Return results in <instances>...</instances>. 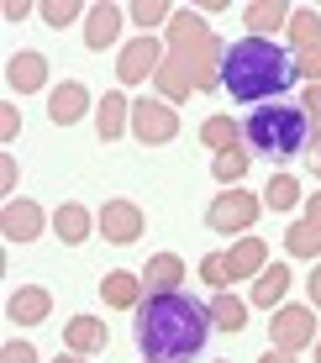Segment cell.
Returning a JSON list of instances; mask_svg holds the SVG:
<instances>
[{
  "label": "cell",
  "instance_id": "obj_1",
  "mask_svg": "<svg viewBox=\"0 0 321 363\" xmlns=\"http://www.w3.org/2000/svg\"><path fill=\"white\" fill-rule=\"evenodd\" d=\"M211 306H201V300L190 295H147L137 306V327H132V337H137V347L147 358L158 363H184L195 358L205 347V332H211Z\"/></svg>",
  "mask_w": 321,
  "mask_h": 363
},
{
  "label": "cell",
  "instance_id": "obj_2",
  "mask_svg": "<svg viewBox=\"0 0 321 363\" xmlns=\"http://www.w3.org/2000/svg\"><path fill=\"white\" fill-rule=\"evenodd\" d=\"M295 79V64L285 53H279V43H269V37H237V43L227 48V58H221V84L232 90V100H279L290 90Z\"/></svg>",
  "mask_w": 321,
  "mask_h": 363
},
{
  "label": "cell",
  "instance_id": "obj_3",
  "mask_svg": "<svg viewBox=\"0 0 321 363\" xmlns=\"http://www.w3.org/2000/svg\"><path fill=\"white\" fill-rule=\"evenodd\" d=\"M248 143L258 147L264 158H295L305 147V132H311V121H305V111L300 106H285V100H269V106H258L253 116H248Z\"/></svg>",
  "mask_w": 321,
  "mask_h": 363
},
{
  "label": "cell",
  "instance_id": "obj_4",
  "mask_svg": "<svg viewBox=\"0 0 321 363\" xmlns=\"http://www.w3.org/2000/svg\"><path fill=\"white\" fill-rule=\"evenodd\" d=\"M132 137L147 147H158V143H174L179 137V111L169 106V100H132Z\"/></svg>",
  "mask_w": 321,
  "mask_h": 363
},
{
  "label": "cell",
  "instance_id": "obj_5",
  "mask_svg": "<svg viewBox=\"0 0 321 363\" xmlns=\"http://www.w3.org/2000/svg\"><path fill=\"white\" fill-rule=\"evenodd\" d=\"M258 211H264V200L248 195V190H227V195H216L211 200V211H205V227L211 232H248L253 221H258Z\"/></svg>",
  "mask_w": 321,
  "mask_h": 363
},
{
  "label": "cell",
  "instance_id": "obj_6",
  "mask_svg": "<svg viewBox=\"0 0 321 363\" xmlns=\"http://www.w3.org/2000/svg\"><path fill=\"white\" fill-rule=\"evenodd\" d=\"M95 227H101V237L106 242H116V247H132L142 237V206L137 200H106L101 206V216H95Z\"/></svg>",
  "mask_w": 321,
  "mask_h": 363
},
{
  "label": "cell",
  "instance_id": "obj_7",
  "mask_svg": "<svg viewBox=\"0 0 321 363\" xmlns=\"http://www.w3.org/2000/svg\"><path fill=\"white\" fill-rule=\"evenodd\" d=\"M269 337H274L279 353H300V347L316 342V316L305 306H279L274 321H269Z\"/></svg>",
  "mask_w": 321,
  "mask_h": 363
},
{
  "label": "cell",
  "instance_id": "obj_8",
  "mask_svg": "<svg viewBox=\"0 0 321 363\" xmlns=\"http://www.w3.org/2000/svg\"><path fill=\"white\" fill-rule=\"evenodd\" d=\"M158 64H164V43L158 37H132L127 48H121V58H116V79L121 84H142V79H153Z\"/></svg>",
  "mask_w": 321,
  "mask_h": 363
},
{
  "label": "cell",
  "instance_id": "obj_9",
  "mask_svg": "<svg viewBox=\"0 0 321 363\" xmlns=\"http://www.w3.org/2000/svg\"><path fill=\"white\" fill-rule=\"evenodd\" d=\"M43 206L37 200H6V211H0V232H6V242H32V237H43Z\"/></svg>",
  "mask_w": 321,
  "mask_h": 363
},
{
  "label": "cell",
  "instance_id": "obj_10",
  "mask_svg": "<svg viewBox=\"0 0 321 363\" xmlns=\"http://www.w3.org/2000/svg\"><path fill=\"white\" fill-rule=\"evenodd\" d=\"M121 21H127V11L111 6V0H101V6H90V16H84V48H111L121 37Z\"/></svg>",
  "mask_w": 321,
  "mask_h": 363
},
{
  "label": "cell",
  "instance_id": "obj_11",
  "mask_svg": "<svg viewBox=\"0 0 321 363\" xmlns=\"http://www.w3.org/2000/svg\"><path fill=\"white\" fill-rule=\"evenodd\" d=\"M142 274H132V269H111L106 279H101V295H106V306L111 311H137L142 306Z\"/></svg>",
  "mask_w": 321,
  "mask_h": 363
},
{
  "label": "cell",
  "instance_id": "obj_12",
  "mask_svg": "<svg viewBox=\"0 0 321 363\" xmlns=\"http://www.w3.org/2000/svg\"><path fill=\"white\" fill-rule=\"evenodd\" d=\"M290 16L295 11L285 0H248V6H242V27H253V37H269V43H274L279 27H290Z\"/></svg>",
  "mask_w": 321,
  "mask_h": 363
},
{
  "label": "cell",
  "instance_id": "obj_13",
  "mask_svg": "<svg viewBox=\"0 0 321 363\" xmlns=\"http://www.w3.org/2000/svg\"><path fill=\"white\" fill-rule=\"evenodd\" d=\"M211 27H205V21L201 16H195V11H174V21H169V53H195V48H205V43H211Z\"/></svg>",
  "mask_w": 321,
  "mask_h": 363
},
{
  "label": "cell",
  "instance_id": "obj_14",
  "mask_svg": "<svg viewBox=\"0 0 321 363\" xmlns=\"http://www.w3.org/2000/svg\"><path fill=\"white\" fill-rule=\"evenodd\" d=\"M84 111H90V90H84L79 79H64L53 95H47V116H53L58 127H74Z\"/></svg>",
  "mask_w": 321,
  "mask_h": 363
},
{
  "label": "cell",
  "instance_id": "obj_15",
  "mask_svg": "<svg viewBox=\"0 0 321 363\" xmlns=\"http://www.w3.org/2000/svg\"><path fill=\"white\" fill-rule=\"evenodd\" d=\"M47 311H53V295H47L43 284H21V290L6 300V316L21 321V327H37V321H47Z\"/></svg>",
  "mask_w": 321,
  "mask_h": 363
},
{
  "label": "cell",
  "instance_id": "obj_16",
  "mask_svg": "<svg viewBox=\"0 0 321 363\" xmlns=\"http://www.w3.org/2000/svg\"><path fill=\"white\" fill-rule=\"evenodd\" d=\"M111 342V332H106V321H95V316H74V321H64V347L69 353H101V347Z\"/></svg>",
  "mask_w": 321,
  "mask_h": 363
},
{
  "label": "cell",
  "instance_id": "obj_17",
  "mask_svg": "<svg viewBox=\"0 0 321 363\" xmlns=\"http://www.w3.org/2000/svg\"><path fill=\"white\" fill-rule=\"evenodd\" d=\"M6 84H11L16 95L43 90V84H47V58H43V53H16V58L6 64Z\"/></svg>",
  "mask_w": 321,
  "mask_h": 363
},
{
  "label": "cell",
  "instance_id": "obj_18",
  "mask_svg": "<svg viewBox=\"0 0 321 363\" xmlns=\"http://www.w3.org/2000/svg\"><path fill=\"white\" fill-rule=\"evenodd\" d=\"M127 127H132V100L116 95V90H106V100L95 106V132H101L106 143H116Z\"/></svg>",
  "mask_w": 321,
  "mask_h": 363
},
{
  "label": "cell",
  "instance_id": "obj_19",
  "mask_svg": "<svg viewBox=\"0 0 321 363\" xmlns=\"http://www.w3.org/2000/svg\"><path fill=\"white\" fill-rule=\"evenodd\" d=\"M142 284H147V295H174L179 284H184V264H179L174 253H158V258H147Z\"/></svg>",
  "mask_w": 321,
  "mask_h": 363
},
{
  "label": "cell",
  "instance_id": "obj_20",
  "mask_svg": "<svg viewBox=\"0 0 321 363\" xmlns=\"http://www.w3.org/2000/svg\"><path fill=\"white\" fill-rule=\"evenodd\" d=\"M153 84H158V95H164L169 106H174V100H184V95L195 90V79H190V64H184V58H174V53H169L164 64H158Z\"/></svg>",
  "mask_w": 321,
  "mask_h": 363
},
{
  "label": "cell",
  "instance_id": "obj_21",
  "mask_svg": "<svg viewBox=\"0 0 321 363\" xmlns=\"http://www.w3.org/2000/svg\"><path fill=\"white\" fill-rule=\"evenodd\" d=\"M264 264H269V247H264V237H242V242L227 253L232 279H253V274H264Z\"/></svg>",
  "mask_w": 321,
  "mask_h": 363
},
{
  "label": "cell",
  "instance_id": "obj_22",
  "mask_svg": "<svg viewBox=\"0 0 321 363\" xmlns=\"http://www.w3.org/2000/svg\"><path fill=\"white\" fill-rule=\"evenodd\" d=\"M53 232H58V242H84L90 237V211L79 206V200H64V206L53 211Z\"/></svg>",
  "mask_w": 321,
  "mask_h": 363
},
{
  "label": "cell",
  "instance_id": "obj_23",
  "mask_svg": "<svg viewBox=\"0 0 321 363\" xmlns=\"http://www.w3.org/2000/svg\"><path fill=\"white\" fill-rule=\"evenodd\" d=\"M285 290H290V269L285 264H274V269H264L253 279V306H264V311H274L279 300H285Z\"/></svg>",
  "mask_w": 321,
  "mask_h": 363
},
{
  "label": "cell",
  "instance_id": "obj_24",
  "mask_svg": "<svg viewBox=\"0 0 321 363\" xmlns=\"http://www.w3.org/2000/svg\"><path fill=\"white\" fill-rule=\"evenodd\" d=\"M290 43L295 48H300V53H305V48H321V11H311V6H300V11H295V16H290Z\"/></svg>",
  "mask_w": 321,
  "mask_h": 363
},
{
  "label": "cell",
  "instance_id": "obj_25",
  "mask_svg": "<svg viewBox=\"0 0 321 363\" xmlns=\"http://www.w3.org/2000/svg\"><path fill=\"white\" fill-rule=\"evenodd\" d=\"M211 321H216L221 332H242V327H248V306H242L232 290H221V295L211 300Z\"/></svg>",
  "mask_w": 321,
  "mask_h": 363
},
{
  "label": "cell",
  "instance_id": "obj_26",
  "mask_svg": "<svg viewBox=\"0 0 321 363\" xmlns=\"http://www.w3.org/2000/svg\"><path fill=\"white\" fill-rule=\"evenodd\" d=\"M285 247L295 258H321V227L316 221H295V227L285 232Z\"/></svg>",
  "mask_w": 321,
  "mask_h": 363
},
{
  "label": "cell",
  "instance_id": "obj_27",
  "mask_svg": "<svg viewBox=\"0 0 321 363\" xmlns=\"http://www.w3.org/2000/svg\"><path fill=\"white\" fill-rule=\"evenodd\" d=\"M300 184H295L290 179V174H274V179H269V190H264V206L269 211H295V206H300Z\"/></svg>",
  "mask_w": 321,
  "mask_h": 363
},
{
  "label": "cell",
  "instance_id": "obj_28",
  "mask_svg": "<svg viewBox=\"0 0 321 363\" xmlns=\"http://www.w3.org/2000/svg\"><path fill=\"white\" fill-rule=\"evenodd\" d=\"M248 164H253V158L242 153V147H227V153H216L211 174H216L221 184H232V190H237V184H242V174H248Z\"/></svg>",
  "mask_w": 321,
  "mask_h": 363
},
{
  "label": "cell",
  "instance_id": "obj_29",
  "mask_svg": "<svg viewBox=\"0 0 321 363\" xmlns=\"http://www.w3.org/2000/svg\"><path fill=\"white\" fill-rule=\"evenodd\" d=\"M201 143H205V147H216V153L237 147V121H232V116H205V127H201Z\"/></svg>",
  "mask_w": 321,
  "mask_h": 363
},
{
  "label": "cell",
  "instance_id": "obj_30",
  "mask_svg": "<svg viewBox=\"0 0 321 363\" xmlns=\"http://www.w3.org/2000/svg\"><path fill=\"white\" fill-rule=\"evenodd\" d=\"M201 279L211 284L216 295H221V290H232V269H227V253H205V258H201Z\"/></svg>",
  "mask_w": 321,
  "mask_h": 363
},
{
  "label": "cell",
  "instance_id": "obj_31",
  "mask_svg": "<svg viewBox=\"0 0 321 363\" xmlns=\"http://www.w3.org/2000/svg\"><path fill=\"white\" fill-rule=\"evenodd\" d=\"M127 16L137 21V27H158V21H174V6H164V0H137V6H127Z\"/></svg>",
  "mask_w": 321,
  "mask_h": 363
},
{
  "label": "cell",
  "instance_id": "obj_32",
  "mask_svg": "<svg viewBox=\"0 0 321 363\" xmlns=\"http://www.w3.org/2000/svg\"><path fill=\"white\" fill-rule=\"evenodd\" d=\"M37 16H43L47 27H69V21L79 16V0H43V6H37Z\"/></svg>",
  "mask_w": 321,
  "mask_h": 363
},
{
  "label": "cell",
  "instance_id": "obj_33",
  "mask_svg": "<svg viewBox=\"0 0 321 363\" xmlns=\"http://www.w3.org/2000/svg\"><path fill=\"white\" fill-rule=\"evenodd\" d=\"M295 79L321 84V48H305V53H295Z\"/></svg>",
  "mask_w": 321,
  "mask_h": 363
},
{
  "label": "cell",
  "instance_id": "obj_34",
  "mask_svg": "<svg viewBox=\"0 0 321 363\" xmlns=\"http://www.w3.org/2000/svg\"><path fill=\"white\" fill-rule=\"evenodd\" d=\"M300 111H305V121H311V127H316V137H321V84H311V90H305Z\"/></svg>",
  "mask_w": 321,
  "mask_h": 363
},
{
  "label": "cell",
  "instance_id": "obj_35",
  "mask_svg": "<svg viewBox=\"0 0 321 363\" xmlns=\"http://www.w3.org/2000/svg\"><path fill=\"white\" fill-rule=\"evenodd\" d=\"M0 363H37V347H32V342H6Z\"/></svg>",
  "mask_w": 321,
  "mask_h": 363
},
{
  "label": "cell",
  "instance_id": "obj_36",
  "mask_svg": "<svg viewBox=\"0 0 321 363\" xmlns=\"http://www.w3.org/2000/svg\"><path fill=\"white\" fill-rule=\"evenodd\" d=\"M16 132H21V111H16V106H0V137L11 143Z\"/></svg>",
  "mask_w": 321,
  "mask_h": 363
},
{
  "label": "cell",
  "instance_id": "obj_37",
  "mask_svg": "<svg viewBox=\"0 0 321 363\" xmlns=\"http://www.w3.org/2000/svg\"><path fill=\"white\" fill-rule=\"evenodd\" d=\"M0 16H6V21H27L32 6H27V0H6V11H0Z\"/></svg>",
  "mask_w": 321,
  "mask_h": 363
},
{
  "label": "cell",
  "instance_id": "obj_38",
  "mask_svg": "<svg viewBox=\"0 0 321 363\" xmlns=\"http://www.w3.org/2000/svg\"><path fill=\"white\" fill-rule=\"evenodd\" d=\"M0 184H6V195L16 190V158H11V153H6V164H0Z\"/></svg>",
  "mask_w": 321,
  "mask_h": 363
},
{
  "label": "cell",
  "instance_id": "obj_39",
  "mask_svg": "<svg viewBox=\"0 0 321 363\" xmlns=\"http://www.w3.org/2000/svg\"><path fill=\"white\" fill-rule=\"evenodd\" d=\"M305 290H311V306L321 311V264H316V274H311V279H305Z\"/></svg>",
  "mask_w": 321,
  "mask_h": 363
},
{
  "label": "cell",
  "instance_id": "obj_40",
  "mask_svg": "<svg viewBox=\"0 0 321 363\" xmlns=\"http://www.w3.org/2000/svg\"><path fill=\"white\" fill-rule=\"evenodd\" d=\"M305 221H316V227H321V195H305Z\"/></svg>",
  "mask_w": 321,
  "mask_h": 363
},
{
  "label": "cell",
  "instance_id": "obj_41",
  "mask_svg": "<svg viewBox=\"0 0 321 363\" xmlns=\"http://www.w3.org/2000/svg\"><path fill=\"white\" fill-rule=\"evenodd\" d=\"M258 363H295V353H279V347H269V353L258 358Z\"/></svg>",
  "mask_w": 321,
  "mask_h": 363
},
{
  "label": "cell",
  "instance_id": "obj_42",
  "mask_svg": "<svg viewBox=\"0 0 321 363\" xmlns=\"http://www.w3.org/2000/svg\"><path fill=\"white\" fill-rule=\"evenodd\" d=\"M305 158H311V169H316V179H321V137H316V147H311Z\"/></svg>",
  "mask_w": 321,
  "mask_h": 363
},
{
  "label": "cell",
  "instance_id": "obj_43",
  "mask_svg": "<svg viewBox=\"0 0 321 363\" xmlns=\"http://www.w3.org/2000/svg\"><path fill=\"white\" fill-rule=\"evenodd\" d=\"M53 363H84V353H58Z\"/></svg>",
  "mask_w": 321,
  "mask_h": 363
},
{
  "label": "cell",
  "instance_id": "obj_44",
  "mask_svg": "<svg viewBox=\"0 0 321 363\" xmlns=\"http://www.w3.org/2000/svg\"><path fill=\"white\" fill-rule=\"evenodd\" d=\"M316 363H321V342H316Z\"/></svg>",
  "mask_w": 321,
  "mask_h": 363
},
{
  "label": "cell",
  "instance_id": "obj_45",
  "mask_svg": "<svg viewBox=\"0 0 321 363\" xmlns=\"http://www.w3.org/2000/svg\"><path fill=\"white\" fill-rule=\"evenodd\" d=\"M147 363H158V358H147Z\"/></svg>",
  "mask_w": 321,
  "mask_h": 363
}]
</instances>
